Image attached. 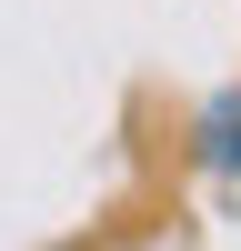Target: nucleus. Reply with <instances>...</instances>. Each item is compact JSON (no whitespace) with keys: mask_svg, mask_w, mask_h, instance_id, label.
<instances>
[{"mask_svg":"<svg viewBox=\"0 0 241 251\" xmlns=\"http://www.w3.org/2000/svg\"><path fill=\"white\" fill-rule=\"evenodd\" d=\"M211 161H221V171H231V161H241V100H231V111L211 121Z\"/></svg>","mask_w":241,"mask_h":251,"instance_id":"nucleus-1","label":"nucleus"}]
</instances>
